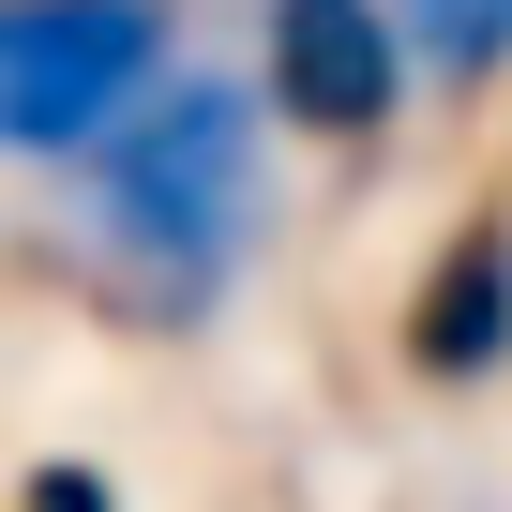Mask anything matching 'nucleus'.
Returning <instances> with one entry per match:
<instances>
[{
  "label": "nucleus",
  "mask_w": 512,
  "mask_h": 512,
  "mask_svg": "<svg viewBox=\"0 0 512 512\" xmlns=\"http://www.w3.org/2000/svg\"><path fill=\"white\" fill-rule=\"evenodd\" d=\"M422 91H497L512 76V0H392Z\"/></svg>",
  "instance_id": "39448f33"
},
{
  "label": "nucleus",
  "mask_w": 512,
  "mask_h": 512,
  "mask_svg": "<svg viewBox=\"0 0 512 512\" xmlns=\"http://www.w3.org/2000/svg\"><path fill=\"white\" fill-rule=\"evenodd\" d=\"M272 76H166L91 166H76V256L121 332H211L226 287L272 241Z\"/></svg>",
  "instance_id": "f257e3e1"
},
{
  "label": "nucleus",
  "mask_w": 512,
  "mask_h": 512,
  "mask_svg": "<svg viewBox=\"0 0 512 512\" xmlns=\"http://www.w3.org/2000/svg\"><path fill=\"white\" fill-rule=\"evenodd\" d=\"M407 377L422 392H482L512 377V211H467L437 256H422V287H407Z\"/></svg>",
  "instance_id": "20e7f679"
},
{
  "label": "nucleus",
  "mask_w": 512,
  "mask_h": 512,
  "mask_svg": "<svg viewBox=\"0 0 512 512\" xmlns=\"http://www.w3.org/2000/svg\"><path fill=\"white\" fill-rule=\"evenodd\" d=\"M16 512H121V482H106L91 452H46V467L16 482Z\"/></svg>",
  "instance_id": "423d86ee"
},
{
  "label": "nucleus",
  "mask_w": 512,
  "mask_h": 512,
  "mask_svg": "<svg viewBox=\"0 0 512 512\" xmlns=\"http://www.w3.org/2000/svg\"><path fill=\"white\" fill-rule=\"evenodd\" d=\"M256 76H272L287 136L317 151H377L407 121V16L392 0H256Z\"/></svg>",
  "instance_id": "7ed1b4c3"
},
{
  "label": "nucleus",
  "mask_w": 512,
  "mask_h": 512,
  "mask_svg": "<svg viewBox=\"0 0 512 512\" xmlns=\"http://www.w3.org/2000/svg\"><path fill=\"white\" fill-rule=\"evenodd\" d=\"M181 76V0H0V151L91 166L151 91Z\"/></svg>",
  "instance_id": "f03ea898"
}]
</instances>
